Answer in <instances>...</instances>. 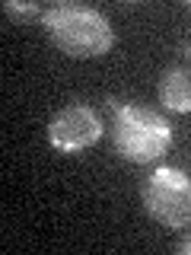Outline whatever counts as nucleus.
Returning <instances> with one entry per match:
<instances>
[{
	"mask_svg": "<svg viewBox=\"0 0 191 255\" xmlns=\"http://www.w3.org/2000/svg\"><path fill=\"white\" fill-rule=\"evenodd\" d=\"M42 22L51 42L70 58H102L115 45V32L108 19L93 6L58 3L42 13Z\"/></svg>",
	"mask_w": 191,
	"mask_h": 255,
	"instance_id": "1",
	"label": "nucleus"
},
{
	"mask_svg": "<svg viewBox=\"0 0 191 255\" xmlns=\"http://www.w3.org/2000/svg\"><path fill=\"white\" fill-rule=\"evenodd\" d=\"M115 115V147L131 163H153L172 147V125L159 112L131 102H111Z\"/></svg>",
	"mask_w": 191,
	"mask_h": 255,
	"instance_id": "2",
	"label": "nucleus"
},
{
	"mask_svg": "<svg viewBox=\"0 0 191 255\" xmlns=\"http://www.w3.org/2000/svg\"><path fill=\"white\" fill-rule=\"evenodd\" d=\"M143 207L156 223L182 230L191 223V179L175 166H159L143 185Z\"/></svg>",
	"mask_w": 191,
	"mask_h": 255,
	"instance_id": "3",
	"label": "nucleus"
},
{
	"mask_svg": "<svg viewBox=\"0 0 191 255\" xmlns=\"http://www.w3.org/2000/svg\"><path fill=\"white\" fill-rule=\"evenodd\" d=\"M102 137V118L90 106H67L48 125V143L61 153H80V150L99 143Z\"/></svg>",
	"mask_w": 191,
	"mask_h": 255,
	"instance_id": "4",
	"label": "nucleus"
},
{
	"mask_svg": "<svg viewBox=\"0 0 191 255\" xmlns=\"http://www.w3.org/2000/svg\"><path fill=\"white\" fill-rule=\"evenodd\" d=\"M159 102L169 112H191V67H172L159 77Z\"/></svg>",
	"mask_w": 191,
	"mask_h": 255,
	"instance_id": "5",
	"label": "nucleus"
},
{
	"mask_svg": "<svg viewBox=\"0 0 191 255\" xmlns=\"http://www.w3.org/2000/svg\"><path fill=\"white\" fill-rule=\"evenodd\" d=\"M6 13H19V16H29V13H38V3H16V0H6L3 3Z\"/></svg>",
	"mask_w": 191,
	"mask_h": 255,
	"instance_id": "6",
	"label": "nucleus"
},
{
	"mask_svg": "<svg viewBox=\"0 0 191 255\" xmlns=\"http://www.w3.org/2000/svg\"><path fill=\"white\" fill-rule=\"evenodd\" d=\"M179 252H182V255H191V236H188V239H182V243H179Z\"/></svg>",
	"mask_w": 191,
	"mask_h": 255,
	"instance_id": "7",
	"label": "nucleus"
},
{
	"mask_svg": "<svg viewBox=\"0 0 191 255\" xmlns=\"http://www.w3.org/2000/svg\"><path fill=\"white\" fill-rule=\"evenodd\" d=\"M188 6H191V0H188Z\"/></svg>",
	"mask_w": 191,
	"mask_h": 255,
	"instance_id": "8",
	"label": "nucleus"
},
{
	"mask_svg": "<svg viewBox=\"0 0 191 255\" xmlns=\"http://www.w3.org/2000/svg\"><path fill=\"white\" fill-rule=\"evenodd\" d=\"M188 51H191V48H188Z\"/></svg>",
	"mask_w": 191,
	"mask_h": 255,
	"instance_id": "9",
	"label": "nucleus"
}]
</instances>
